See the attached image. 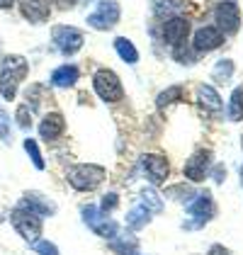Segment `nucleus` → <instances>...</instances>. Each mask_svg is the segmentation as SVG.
<instances>
[{
  "label": "nucleus",
  "mask_w": 243,
  "mask_h": 255,
  "mask_svg": "<svg viewBox=\"0 0 243 255\" xmlns=\"http://www.w3.org/2000/svg\"><path fill=\"white\" fill-rule=\"evenodd\" d=\"M10 221H12L15 231H17L27 243L39 241V236H41V216L39 214H34V212H29V209H24V207H17V209L10 214Z\"/></svg>",
  "instance_id": "nucleus-4"
},
{
  "label": "nucleus",
  "mask_w": 243,
  "mask_h": 255,
  "mask_svg": "<svg viewBox=\"0 0 243 255\" xmlns=\"http://www.w3.org/2000/svg\"><path fill=\"white\" fill-rule=\"evenodd\" d=\"M141 163H143L146 175H148V180H151L153 185L165 182V177H168V173H170V165H168L165 156H158V153H146V156L141 158Z\"/></svg>",
  "instance_id": "nucleus-12"
},
{
  "label": "nucleus",
  "mask_w": 243,
  "mask_h": 255,
  "mask_svg": "<svg viewBox=\"0 0 243 255\" xmlns=\"http://www.w3.org/2000/svg\"><path fill=\"white\" fill-rule=\"evenodd\" d=\"M56 5H59L61 10H68V7H73V5H78V0H54Z\"/></svg>",
  "instance_id": "nucleus-33"
},
{
  "label": "nucleus",
  "mask_w": 243,
  "mask_h": 255,
  "mask_svg": "<svg viewBox=\"0 0 243 255\" xmlns=\"http://www.w3.org/2000/svg\"><path fill=\"white\" fill-rule=\"evenodd\" d=\"M185 7H187V0H165V2H156V12H158V15L182 12Z\"/></svg>",
  "instance_id": "nucleus-27"
},
{
  "label": "nucleus",
  "mask_w": 243,
  "mask_h": 255,
  "mask_svg": "<svg viewBox=\"0 0 243 255\" xmlns=\"http://www.w3.org/2000/svg\"><path fill=\"white\" fill-rule=\"evenodd\" d=\"M224 177H226V168L219 165V168L214 170V180H217V182H224Z\"/></svg>",
  "instance_id": "nucleus-35"
},
{
  "label": "nucleus",
  "mask_w": 243,
  "mask_h": 255,
  "mask_svg": "<svg viewBox=\"0 0 243 255\" xmlns=\"http://www.w3.org/2000/svg\"><path fill=\"white\" fill-rule=\"evenodd\" d=\"M209 165H212V151L209 148H200L185 163V177H190L192 182H202L207 173H209Z\"/></svg>",
  "instance_id": "nucleus-9"
},
{
  "label": "nucleus",
  "mask_w": 243,
  "mask_h": 255,
  "mask_svg": "<svg viewBox=\"0 0 243 255\" xmlns=\"http://www.w3.org/2000/svg\"><path fill=\"white\" fill-rule=\"evenodd\" d=\"M63 131H66V119L61 117L59 112H49L46 117L41 119L39 136L44 138V141H54V138H59Z\"/></svg>",
  "instance_id": "nucleus-16"
},
{
  "label": "nucleus",
  "mask_w": 243,
  "mask_h": 255,
  "mask_svg": "<svg viewBox=\"0 0 243 255\" xmlns=\"http://www.w3.org/2000/svg\"><path fill=\"white\" fill-rule=\"evenodd\" d=\"M117 204H120V199H117V195H115V192H110V195H105V197H102L100 212H102V214H107V212H112V209H115Z\"/></svg>",
  "instance_id": "nucleus-32"
},
{
  "label": "nucleus",
  "mask_w": 243,
  "mask_h": 255,
  "mask_svg": "<svg viewBox=\"0 0 243 255\" xmlns=\"http://www.w3.org/2000/svg\"><path fill=\"white\" fill-rule=\"evenodd\" d=\"M32 246H34V251L39 255H59V248L54 243H49V241H34Z\"/></svg>",
  "instance_id": "nucleus-30"
},
{
  "label": "nucleus",
  "mask_w": 243,
  "mask_h": 255,
  "mask_svg": "<svg viewBox=\"0 0 243 255\" xmlns=\"http://www.w3.org/2000/svg\"><path fill=\"white\" fill-rule=\"evenodd\" d=\"M83 221L88 224V229H93L98 236L102 238H115L117 231H120V226H117V221H112V219H107V216L102 214L98 207H93V204H88L85 209H83Z\"/></svg>",
  "instance_id": "nucleus-7"
},
{
  "label": "nucleus",
  "mask_w": 243,
  "mask_h": 255,
  "mask_svg": "<svg viewBox=\"0 0 243 255\" xmlns=\"http://www.w3.org/2000/svg\"><path fill=\"white\" fill-rule=\"evenodd\" d=\"M187 34H190V22L185 20V17H170V20L163 24V39L168 41L170 46L185 44Z\"/></svg>",
  "instance_id": "nucleus-13"
},
{
  "label": "nucleus",
  "mask_w": 243,
  "mask_h": 255,
  "mask_svg": "<svg viewBox=\"0 0 243 255\" xmlns=\"http://www.w3.org/2000/svg\"><path fill=\"white\" fill-rule=\"evenodd\" d=\"M115 49H117V54L122 56V61H126V63H136V61H139L136 46L126 39V37H117V39H115Z\"/></svg>",
  "instance_id": "nucleus-21"
},
{
  "label": "nucleus",
  "mask_w": 243,
  "mask_h": 255,
  "mask_svg": "<svg viewBox=\"0 0 243 255\" xmlns=\"http://www.w3.org/2000/svg\"><path fill=\"white\" fill-rule=\"evenodd\" d=\"M212 76H214V80H219V83H226V80L234 76V61L222 59L219 63H217V66H214Z\"/></svg>",
  "instance_id": "nucleus-26"
},
{
  "label": "nucleus",
  "mask_w": 243,
  "mask_h": 255,
  "mask_svg": "<svg viewBox=\"0 0 243 255\" xmlns=\"http://www.w3.org/2000/svg\"><path fill=\"white\" fill-rule=\"evenodd\" d=\"M241 148H243V136H241Z\"/></svg>",
  "instance_id": "nucleus-38"
},
{
  "label": "nucleus",
  "mask_w": 243,
  "mask_h": 255,
  "mask_svg": "<svg viewBox=\"0 0 243 255\" xmlns=\"http://www.w3.org/2000/svg\"><path fill=\"white\" fill-rule=\"evenodd\" d=\"M207 255H229V251H226L224 246H212V248H209V253H207Z\"/></svg>",
  "instance_id": "nucleus-34"
},
{
  "label": "nucleus",
  "mask_w": 243,
  "mask_h": 255,
  "mask_svg": "<svg viewBox=\"0 0 243 255\" xmlns=\"http://www.w3.org/2000/svg\"><path fill=\"white\" fill-rule=\"evenodd\" d=\"M241 182H243V168H241Z\"/></svg>",
  "instance_id": "nucleus-37"
},
{
  "label": "nucleus",
  "mask_w": 243,
  "mask_h": 255,
  "mask_svg": "<svg viewBox=\"0 0 243 255\" xmlns=\"http://www.w3.org/2000/svg\"><path fill=\"white\" fill-rule=\"evenodd\" d=\"M120 2L117 0H100L98 2V7H95V12L93 15H88V24L93 27V29H112L117 22H120Z\"/></svg>",
  "instance_id": "nucleus-5"
},
{
  "label": "nucleus",
  "mask_w": 243,
  "mask_h": 255,
  "mask_svg": "<svg viewBox=\"0 0 243 255\" xmlns=\"http://www.w3.org/2000/svg\"><path fill=\"white\" fill-rule=\"evenodd\" d=\"M182 100V88L180 85H173V88H168V90H163L158 100H156V105H158V110H165V107H170V105H175V102H180Z\"/></svg>",
  "instance_id": "nucleus-24"
},
{
  "label": "nucleus",
  "mask_w": 243,
  "mask_h": 255,
  "mask_svg": "<svg viewBox=\"0 0 243 255\" xmlns=\"http://www.w3.org/2000/svg\"><path fill=\"white\" fill-rule=\"evenodd\" d=\"M200 105L207 112H219L222 110V98H219V93L212 85H202L200 88Z\"/></svg>",
  "instance_id": "nucleus-19"
},
{
  "label": "nucleus",
  "mask_w": 243,
  "mask_h": 255,
  "mask_svg": "<svg viewBox=\"0 0 243 255\" xmlns=\"http://www.w3.org/2000/svg\"><path fill=\"white\" fill-rule=\"evenodd\" d=\"M148 221H151V212H148V209H143L141 204H136V207L126 214V226H129V229H134V231L143 229Z\"/></svg>",
  "instance_id": "nucleus-20"
},
{
  "label": "nucleus",
  "mask_w": 243,
  "mask_h": 255,
  "mask_svg": "<svg viewBox=\"0 0 243 255\" xmlns=\"http://www.w3.org/2000/svg\"><path fill=\"white\" fill-rule=\"evenodd\" d=\"M10 138H12V131H10V117H7V112L0 107V141L10 143Z\"/></svg>",
  "instance_id": "nucleus-28"
},
{
  "label": "nucleus",
  "mask_w": 243,
  "mask_h": 255,
  "mask_svg": "<svg viewBox=\"0 0 243 255\" xmlns=\"http://www.w3.org/2000/svg\"><path fill=\"white\" fill-rule=\"evenodd\" d=\"M20 12L29 22L39 24V22L49 20V15H51V5H49V0H20Z\"/></svg>",
  "instance_id": "nucleus-14"
},
{
  "label": "nucleus",
  "mask_w": 243,
  "mask_h": 255,
  "mask_svg": "<svg viewBox=\"0 0 243 255\" xmlns=\"http://www.w3.org/2000/svg\"><path fill=\"white\" fill-rule=\"evenodd\" d=\"M224 44V34L217 29V27H200L197 32H195V41H192V46H195V51L197 54H207V51H214V49H219Z\"/></svg>",
  "instance_id": "nucleus-11"
},
{
  "label": "nucleus",
  "mask_w": 243,
  "mask_h": 255,
  "mask_svg": "<svg viewBox=\"0 0 243 255\" xmlns=\"http://www.w3.org/2000/svg\"><path fill=\"white\" fill-rule=\"evenodd\" d=\"M29 63L24 56H7L2 61V71H0V95L5 100H15L20 83L27 78Z\"/></svg>",
  "instance_id": "nucleus-1"
},
{
  "label": "nucleus",
  "mask_w": 243,
  "mask_h": 255,
  "mask_svg": "<svg viewBox=\"0 0 243 255\" xmlns=\"http://www.w3.org/2000/svg\"><path fill=\"white\" fill-rule=\"evenodd\" d=\"M139 204H141L143 209H148L151 214H158V212H163V199H161V195H158L156 190H143Z\"/></svg>",
  "instance_id": "nucleus-22"
},
{
  "label": "nucleus",
  "mask_w": 243,
  "mask_h": 255,
  "mask_svg": "<svg viewBox=\"0 0 243 255\" xmlns=\"http://www.w3.org/2000/svg\"><path fill=\"white\" fill-rule=\"evenodd\" d=\"M24 151L29 153V158H32V163H34L37 170H44V168H46V163H44V158H41V151L34 138H24Z\"/></svg>",
  "instance_id": "nucleus-25"
},
{
  "label": "nucleus",
  "mask_w": 243,
  "mask_h": 255,
  "mask_svg": "<svg viewBox=\"0 0 243 255\" xmlns=\"http://www.w3.org/2000/svg\"><path fill=\"white\" fill-rule=\"evenodd\" d=\"M229 119L231 122H241L243 119V88H236L231 93V102H229Z\"/></svg>",
  "instance_id": "nucleus-23"
},
{
  "label": "nucleus",
  "mask_w": 243,
  "mask_h": 255,
  "mask_svg": "<svg viewBox=\"0 0 243 255\" xmlns=\"http://www.w3.org/2000/svg\"><path fill=\"white\" fill-rule=\"evenodd\" d=\"M78 68L76 66H59L54 73H51V83L56 85V88H71V85H76V80H78Z\"/></svg>",
  "instance_id": "nucleus-17"
},
{
  "label": "nucleus",
  "mask_w": 243,
  "mask_h": 255,
  "mask_svg": "<svg viewBox=\"0 0 243 255\" xmlns=\"http://www.w3.org/2000/svg\"><path fill=\"white\" fill-rule=\"evenodd\" d=\"M102 180H105V168L95 165V163H81V165H73L68 170V182L81 192L95 190Z\"/></svg>",
  "instance_id": "nucleus-2"
},
{
  "label": "nucleus",
  "mask_w": 243,
  "mask_h": 255,
  "mask_svg": "<svg viewBox=\"0 0 243 255\" xmlns=\"http://www.w3.org/2000/svg\"><path fill=\"white\" fill-rule=\"evenodd\" d=\"M93 88L105 102H120L124 98V88H122L120 76L110 68H100L93 76Z\"/></svg>",
  "instance_id": "nucleus-3"
},
{
  "label": "nucleus",
  "mask_w": 243,
  "mask_h": 255,
  "mask_svg": "<svg viewBox=\"0 0 243 255\" xmlns=\"http://www.w3.org/2000/svg\"><path fill=\"white\" fill-rule=\"evenodd\" d=\"M51 39L56 44V49H59L63 56H73L76 51H81L83 37L81 29H76V27H66V24H59V27H54V32H51Z\"/></svg>",
  "instance_id": "nucleus-6"
},
{
  "label": "nucleus",
  "mask_w": 243,
  "mask_h": 255,
  "mask_svg": "<svg viewBox=\"0 0 243 255\" xmlns=\"http://www.w3.org/2000/svg\"><path fill=\"white\" fill-rule=\"evenodd\" d=\"M12 2H15V0H0V7L7 10V7H12Z\"/></svg>",
  "instance_id": "nucleus-36"
},
{
  "label": "nucleus",
  "mask_w": 243,
  "mask_h": 255,
  "mask_svg": "<svg viewBox=\"0 0 243 255\" xmlns=\"http://www.w3.org/2000/svg\"><path fill=\"white\" fill-rule=\"evenodd\" d=\"M187 214L192 216L195 221L192 224H187V229H197V226H204L212 216H214V199L212 195L204 190L202 195H197L195 202H190V207H187Z\"/></svg>",
  "instance_id": "nucleus-8"
},
{
  "label": "nucleus",
  "mask_w": 243,
  "mask_h": 255,
  "mask_svg": "<svg viewBox=\"0 0 243 255\" xmlns=\"http://www.w3.org/2000/svg\"><path fill=\"white\" fill-rule=\"evenodd\" d=\"M110 248L117 255H136L139 251V241L134 236H115L110 241Z\"/></svg>",
  "instance_id": "nucleus-18"
},
{
  "label": "nucleus",
  "mask_w": 243,
  "mask_h": 255,
  "mask_svg": "<svg viewBox=\"0 0 243 255\" xmlns=\"http://www.w3.org/2000/svg\"><path fill=\"white\" fill-rule=\"evenodd\" d=\"M15 119H17V124H20L22 129H29V127H32V112H29V107H27V105L17 107V115H15Z\"/></svg>",
  "instance_id": "nucleus-29"
},
{
  "label": "nucleus",
  "mask_w": 243,
  "mask_h": 255,
  "mask_svg": "<svg viewBox=\"0 0 243 255\" xmlns=\"http://www.w3.org/2000/svg\"><path fill=\"white\" fill-rule=\"evenodd\" d=\"M20 207H24V209H29V212H34V214H39V216L56 214V204L51 199H46L44 195H39V192H27Z\"/></svg>",
  "instance_id": "nucleus-15"
},
{
  "label": "nucleus",
  "mask_w": 243,
  "mask_h": 255,
  "mask_svg": "<svg viewBox=\"0 0 243 255\" xmlns=\"http://www.w3.org/2000/svg\"><path fill=\"white\" fill-rule=\"evenodd\" d=\"M175 59L180 61V63H195V61H197V54H192L187 46L182 49V44H180V46H175Z\"/></svg>",
  "instance_id": "nucleus-31"
},
{
  "label": "nucleus",
  "mask_w": 243,
  "mask_h": 255,
  "mask_svg": "<svg viewBox=\"0 0 243 255\" xmlns=\"http://www.w3.org/2000/svg\"><path fill=\"white\" fill-rule=\"evenodd\" d=\"M214 17L219 22L217 29H219L222 34H234V32L239 29V24H241V12H239V5H236V2H219Z\"/></svg>",
  "instance_id": "nucleus-10"
}]
</instances>
